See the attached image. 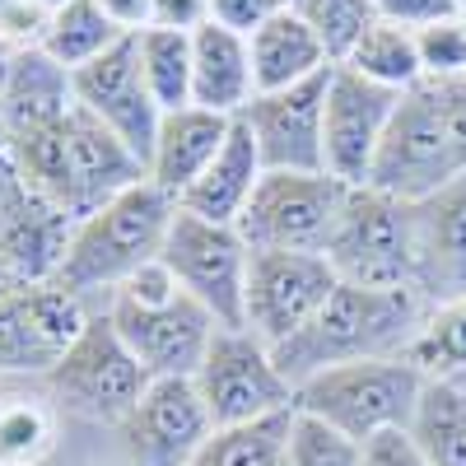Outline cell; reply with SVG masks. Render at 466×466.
Returning a JSON list of instances; mask_svg holds the SVG:
<instances>
[{
	"instance_id": "cell-1",
	"label": "cell",
	"mask_w": 466,
	"mask_h": 466,
	"mask_svg": "<svg viewBox=\"0 0 466 466\" xmlns=\"http://www.w3.org/2000/svg\"><path fill=\"white\" fill-rule=\"evenodd\" d=\"M5 140L24 187L61 206L70 219L94 215L116 191L145 177V164L80 103H70L52 122L10 131Z\"/></svg>"
},
{
	"instance_id": "cell-2",
	"label": "cell",
	"mask_w": 466,
	"mask_h": 466,
	"mask_svg": "<svg viewBox=\"0 0 466 466\" xmlns=\"http://www.w3.org/2000/svg\"><path fill=\"white\" fill-rule=\"evenodd\" d=\"M424 313H430V303L415 289H364V285L340 280L331 299L322 303V313L294 340L276 345V364L299 387L303 378L336 364L406 355Z\"/></svg>"
},
{
	"instance_id": "cell-3",
	"label": "cell",
	"mask_w": 466,
	"mask_h": 466,
	"mask_svg": "<svg viewBox=\"0 0 466 466\" xmlns=\"http://www.w3.org/2000/svg\"><path fill=\"white\" fill-rule=\"evenodd\" d=\"M173 215H177V201L164 187H154L149 177L116 191L107 206L75 219L66 261L52 285L66 294H80V299L94 289H107V294L122 289L140 266H149L164 252Z\"/></svg>"
},
{
	"instance_id": "cell-4",
	"label": "cell",
	"mask_w": 466,
	"mask_h": 466,
	"mask_svg": "<svg viewBox=\"0 0 466 466\" xmlns=\"http://www.w3.org/2000/svg\"><path fill=\"white\" fill-rule=\"evenodd\" d=\"M424 382L430 378L406 355L355 360V364H336L303 378L294 387V410L318 415L322 424H331V430H340L355 443H369L382 430H406L420 406Z\"/></svg>"
},
{
	"instance_id": "cell-5",
	"label": "cell",
	"mask_w": 466,
	"mask_h": 466,
	"mask_svg": "<svg viewBox=\"0 0 466 466\" xmlns=\"http://www.w3.org/2000/svg\"><path fill=\"white\" fill-rule=\"evenodd\" d=\"M457 177H466V149L452 131L443 89L439 80H420L415 89L401 94L392 112V127L382 136L369 187L401 201H424Z\"/></svg>"
},
{
	"instance_id": "cell-6",
	"label": "cell",
	"mask_w": 466,
	"mask_h": 466,
	"mask_svg": "<svg viewBox=\"0 0 466 466\" xmlns=\"http://www.w3.org/2000/svg\"><path fill=\"white\" fill-rule=\"evenodd\" d=\"M336 280L364 289H415V215L410 201L378 187H350L345 210L322 252Z\"/></svg>"
},
{
	"instance_id": "cell-7",
	"label": "cell",
	"mask_w": 466,
	"mask_h": 466,
	"mask_svg": "<svg viewBox=\"0 0 466 466\" xmlns=\"http://www.w3.org/2000/svg\"><path fill=\"white\" fill-rule=\"evenodd\" d=\"M52 401L75 415V420H89V424H122L136 401L145 397L149 373L140 369V360L127 350V340L116 336L107 308L89 318V327L80 331L66 355L56 360V369L43 378Z\"/></svg>"
},
{
	"instance_id": "cell-8",
	"label": "cell",
	"mask_w": 466,
	"mask_h": 466,
	"mask_svg": "<svg viewBox=\"0 0 466 466\" xmlns=\"http://www.w3.org/2000/svg\"><path fill=\"white\" fill-rule=\"evenodd\" d=\"M164 266L177 276L182 294L197 299L215 327L238 331L248 327V261L252 248L233 224H210L177 206L168 238H164Z\"/></svg>"
},
{
	"instance_id": "cell-9",
	"label": "cell",
	"mask_w": 466,
	"mask_h": 466,
	"mask_svg": "<svg viewBox=\"0 0 466 466\" xmlns=\"http://www.w3.org/2000/svg\"><path fill=\"white\" fill-rule=\"evenodd\" d=\"M191 387L210 415L215 430H233V424H252L266 415L294 410V382L280 373L276 350L248 327L238 331H215L201 369L191 373Z\"/></svg>"
},
{
	"instance_id": "cell-10",
	"label": "cell",
	"mask_w": 466,
	"mask_h": 466,
	"mask_svg": "<svg viewBox=\"0 0 466 466\" xmlns=\"http://www.w3.org/2000/svg\"><path fill=\"white\" fill-rule=\"evenodd\" d=\"M345 197L331 173H261L233 228L252 252H327Z\"/></svg>"
},
{
	"instance_id": "cell-11",
	"label": "cell",
	"mask_w": 466,
	"mask_h": 466,
	"mask_svg": "<svg viewBox=\"0 0 466 466\" xmlns=\"http://www.w3.org/2000/svg\"><path fill=\"white\" fill-rule=\"evenodd\" d=\"M336 270L322 252H252L248 261V331L270 350L294 340L322 313L336 289Z\"/></svg>"
},
{
	"instance_id": "cell-12",
	"label": "cell",
	"mask_w": 466,
	"mask_h": 466,
	"mask_svg": "<svg viewBox=\"0 0 466 466\" xmlns=\"http://www.w3.org/2000/svg\"><path fill=\"white\" fill-rule=\"evenodd\" d=\"M70 89H75V103H80L85 112H94L140 164H149V149H154V136H159L164 107L154 103V94L145 85L136 33H127L122 43L107 47L98 61L75 70Z\"/></svg>"
},
{
	"instance_id": "cell-13",
	"label": "cell",
	"mask_w": 466,
	"mask_h": 466,
	"mask_svg": "<svg viewBox=\"0 0 466 466\" xmlns=\"http://www.w3.org/2000/svg\"><path fill=\"white\" fill-rule=\"evenodd\" d=\"M401 94L382 89L350 66L331 70L327 85V116H322V145H327V173L345 187H369L373 159L382 149V136L392 127Z\"/></svg>"
},
{
	"instance_id": "cell-14",
	"label": "cell",
	"mask_w": 466,
	"mask_h": 466,
	"mask_svg": "<svg viewBox=\"0 0 466 466\" xmlns=\"http://www.w3.org/2000/svg\"><path fill=\"white\" fill-rule=\"evenodd\" d=\"M215 434L191 378H154L136 410L116 424L122 466H187Z\"/></svg>"
},
{
	"instance_id": "cell-15",
	"label": "cell",
	"mask_w": 466,
	"mask_h": 466,
	"mask_svg": "<svg viewBox=\"0 0 466 466\" xmlns=\"http://www.w3.org/2000/svg\"><path fill=\"white\" fill-rule=\"evenodd\" d=\"M94 313H85L80 294L56 285H28L0 299V373L47 378L56 360L80 340Z\"/></svg>"
},
{
	"instance_id": "cell-16",
	"label": "cell",
	"mask_w": 466,
	"mask_h": 466,
	"mask_svg": "<svg viewBox=\"0 0 466 466\" xmlns=\"http://www.w3.org/2000/svg\"><path fill=\"white\" fill-rule=\"evenodd\" d=\"M331 70L313 75V80H299L289 89H276V94H257L243 107V122L252 127L266 173H327L322 116H327Z\"/></svg>"
},
{
	"instance_id": "cell-17",
	"label": "cell",
	"mask_w": 466,
	"mask_h": 466,
	"mask_svg": "<svg viewBox=\"0 0 466 466\" xmlns=\"http://www.w3.org/2000/svg\"><path fill=\"white\" fill-rule=\"evenodd\" d=\"M107 318L116 327V336L127 340V350L140 360V369L154 378H191L201 369L210 336L219 331L215 318L197 299H173L164 308H140L131 299H116L107 303Z\"/></svg>"
},
{
	"instance_id": "cell-18",
	"label": "cell",
	"mask_w": 466,
	"mask_h": 466,
	"mask_svg": "<svg viewBox=\"0 0 466 466\" xmlns=\"http://www.w3.org/2000/svg\"><path fill=\"white\" fill-rule=\"evenodd\" d=\"M415 215V294L424 303L466 299V177L410 201Z\"/></svg>"
},
{
	"instance_id": "cell-19",
	"label": "cell",
	"mask_w": 466,
	"mask_h": 466,
	"mask_svg": "<svg viewBox=\"0 0 466 466\" xmlns=\"http://www.w3.org/2000/svg\"><path fill=\"white\" fill-rule=\"evenodd\" d=\"M70 233H75V219L61 206H52L47 197H37V191L24 187V197L0 219V257L10 261V270L19 276L24 289L52 285L61 261H66Z\"/></svg>"
},
{
	"instance_id": "cell-20",
	"label": "cell",
	"mask_w": 466,
	"mask_h": 466,
	"mask_svg": "<svg viewBox=\"0 0 466 466\" xmlns=\"http://www.w3.org/2000/svg\"><path fill=\"white\" fill-rule=\"evenodd\" d=\"M228 127H233V116H219L210 107L164 112L159 136H154V149H149V164H145V177L154 187H164L173 201H182V191L197 182L219 154Z\"/></svg>"
},
{
	"instance_id": "cell-21",
	"label": "cell",
	"mask_w": 466,
	"mask_h": 466,
	"mask_svg": "<svg viewBox=\"0 0 466 466\" xmlns=\"http://www.w3.org/2000/svg\"><path fill=\"white\" fill-rule=\"evenodd\" d=\"M257 98L248 37L224 24H201L191 33V107H210L219 116H243Z\"/></svg>"
},
{
	"instance_id": "cell-22",
	"label": "cell",
	"mask_w": 466,
	"mask_h": 466,
	"mask_svg": "<svg viewBox=\"0 0 466 466\" xmlns=\"http://www.w3.org/2000/svg\"><path fill=\"white\" fill-rule=\"evenodd\" d=\"M261 173H266V164H261V149L252 140V127L243 122V116H233V127H228L219 154L210 159V168L182 191L177 206L191 210V215H201V219H210V224H238V215L252 201Z\"/></svg>"
},
{
	"instance_id": "cell-23",
	"label": "cell",
	"mask_w": 466,
	"mask_h": 466,
	"mask_svg": "<svg viewBox=\"0 0 466 466\" xmlns=\"http://www.w3.org/2000/svg\"><path fill=\"white\" fill-rule=\"evenodd\" d=\"M248 52H252V80H257V94H276V89H289L299 80H313V75L331 70L336 61L327 56L322 37L313 33L294 5L280 10L276 19H266L257 33H248Z\"/></svg>"
},
{
	"instance_id": "cell-24",
	"label": "cell",
	"mask_w": 466,
	"mask_h": 466,
	"mask_svg": "<svg viewBox=\"0 0 466 466\" xmlns=\"http://www.w3.org/2000/svg\"><path fill=\"white\" fill-rule=\"evenodd\" d=\"M75 103L70 70L56 66L43 47L10 52V61L0 66V112H5V136L52 122Z\"/></svg>"
},
{
	"instance_id": "cell-25",
	"label": "cell",
	"mask_w": 466,
	"mask_h": 466,
	"mask_svg": "<svg viewBox=\"0 0 466 466\" xmlns=\"http://www.w3.org/2000/svg\"><path fill=\"white\" fill-rule=\"evenodd\" d=\"M406 430L430 466H466V387L430 378Z\"/></svg>"
},
{
	"instance_id": "cell-26",
	"label": "cell",
	"mask_w": 466,
	"mask_h": 466,
	"mask_svg": "<svg viewBox=\"0 0 466 466\" xmlns=\"http://www.w3.org/2000/svg\"><path fill=\"white\" fill-rule=\"evenodd\" d=\"M340 66H350L355 75H364V80L392 89V94H406L424 80V61H420V37L410 28H397V24H373L355 52H350Z\"/></svg>"
},
{
	"instance_id": "cell-27",
	"label": "cell",
	"mask_w": 466,
	"mask_h": 466,
	"mask_svg": "<svg viewBox=\"0 0 466 466\" xmlns=\"http://www.w3.org/2000/svg\"><path fill=\"white\" fill-rule=\"evenodd\" d=\"M122 37H127V33L103 15L98 0H70V5H61V10L52 15V24H47V33H43V52L75 75L80 66L98 61L107 47H116Z\"/></svg>"
},
{
	"instance_id": "cell-28",
	"label": "cell",
	"mask_w": 466,
	"mask_h": 466,
	"mask_svg": "<svg viewBox=\"0 0 466 466\" xmlns=\"http://www.w3.org/2000/svg\"><path fill=\"white\" fill-rule=\"evenodd\" d=\"M406 360L434 382H457L466 387V299L457 303H434L424 313Z\"/></svg>"
},
{
	"instance_id": "cell-29",
	"label": "cell",
	"mask_w": 466,
	"mask_h": 466,
	"mask_svg": "<svg viewBox=\"0 0 466 466\" xmlns=\"http://www.w3.org/2000/svg\"><path fill=\"white\" fill-rule=\"evenodd\" d=\"M289 420H294V410H280V415H266L252 424L215 430L187 466H285Z\"/></svg>"
},
{
	"instance_id": "cell-30",
	"label": "cell",
	"mask_w": 466,
	"mask_h": 466,
	"mask_svg": "<svg viewBox=\"0 0 466 466\" xmlns=\"http://www.w3.org/2000/svg\"><path fill=\"white\" fill-rule=\"evenodd\" d=\"M140 47V70L145 85L164 112L191 107V33L177 28H140L136 33Z\"/></svg>"
},
{
	"instance_id": "cell-31",
	"label": "cell",
	"mask_w": 466,
	"mask_h": 466,
	"mask_svg": "<svg viewBox=\"0 0 466 466\" xmlns=\"http://www.w3.org/2000/svg\"><path fill=\"white\" fill-rule=\"evenodd\" d=\"M56 448V410L37 397L0 401V466H43Z\"/></svg>"
},
{
	"instance_id": "cell-32",
	"label": "cell",
	"mask_w": 466,
	"mask_h": 466,
	"mask_svg": "<svg viewBox=\"0 0 466 466\" xmlns=\"http://www.w3.org/2000/svg\"><path fill=\"white\" fill-rule=\"evenodd\" d=\"M294 10L313 24V33L322 37V47L336 66L355 52V43L378 24L373 0H294Z\"/></svg>"
},
{
	"instance_id": "cell-33",
	"label": "cell",
	"mask_w": 466,
	"mask_h": 466,
	"mask_svg": "<svg viewBox=\"0 0 466 466\" xmlns=\"http://www.w3.org/2000/svg\"><path fill=\"white\" fill-rule=\"evenodd\" d=\"M360 461H364V443L345 439L318 415L294 410L289 439H285V466H360Z\"/></svg>"
},
{
	"instance_id": "cell-34",
	"label": "cell",
	"mask_w": 466,
	"mask_h": 466,
	"mask_svg": "<svg viewBox=\"0 0 466 466\" xmlns=\"http://www.w3.org/2000/svg\"><path fill=\"white\" fill-rule=\"evenodd\" d=\"M415 37H420L424 80H457V75H466V19L434 24Z\"/></svg>"
},
{
	"instance_id": "cell-35",
	"label": "cell",
	"mask_w": 466,
	"mask_h": 466,
	"mask_svg": "<svg viewBox=\"0 0 466 466\" xmlns=\"http://www.w3.org/2000/svg\"><path fill=\"white\" fill-rule=\"evenodd\" d=\"M373 15L382 24H397V28H410V33L466 19V10L457 5V0H373Z\"/></svg>"
},
{
	"instance_id": "cell-36",
	"label": "cell",
	"mask_w": 466,
	"mask_h": 466,
	"mask_svg": "<svg viewBox=\"0 0 466 466\" xmlns=\"http://www.w3.org/2000/svg\"><path fill=\"white\" fill-rule=\"evenodd\" d=\"M116 299H131V303H140V308H164V303H173V299H182V285H177V276L164 266V257H154L149 266H140L136 276L122 285V289H112Z\"/></svg>"
},
{
	"instance_id": "cell-37",
	"label": "cell",
	"mask_w": 466,
	"mask_h": 466,
	"mask_svg": "<svg viewBox=\"0 0 466 466\" xmlns=\"http://www.w3.org/2000/svg\"><path fill=\"white\" fill-rule=\"evenodd\" d=\"M289 5L294 0H210V19L248 37V33H257L266 19H276Z\"/></svg>"
},
{
	"instance_id": "cell-38",
	"label": "cell",
	"mask_w": 466,
	"mask_h": 466,
	"mask_svg": "<svg viewBox=\"0 0 466 466\" xmlns=\"http://www.w3.org/2000/svg\"><path fill=\"white\" fill-rule=\"evenodd\" d=\"M360 466H430V457L420 452L410 430H382V434H373L364 443V461Z\"/></svg>"
},
{
	"instance_id": "cell-39",
	"label": "cell",
	"mask_w": 466,
	"mask_h": 466,
	"mask_svg": "<svg viewBox=\"0 0 466 466\" xmlns=\"http://www.w3.org/2000/svg\"><path fill=\"white\" fill-rule=\"evenodd\" d=\"M201 24H210V0H149V28L197 33Z\"/></svg>"
},
{
	"instance_id": "cell-40",
	"label": "cell",
	"mask_w": 466,
	"mask_h": 466,
	"mask_svg": "<svg viewBox=\"0 0 466 466\" xmlns=\"http://www.w3.org/2000/svg\"><path fill=\"white\" fill-rule=\"evenodd\" d=\"M103 15L122 28V33H140L149 28V0H98Z\"/></svg>"
},
{
	"instance_id": "cell-41",
	"label": "cell",
	"mask_w": 466,
	"mask_h": 466,
	"mask_svg": "<svg viewBox=\"0 0 466 466\" xmlns=\"http://www.w3.org/2000/svg\"><path fill=\"white\" fill-rule=\"evenodd\" d=\"M24 197V177L15 168V154H10V140L0 136V219H5V210Z\"/></svg>"
},
{
	"instance_id": "cell-42",
	"label": "cell",
	"mask_w": 466,
	"mask_h": 466,
	"mask_svg": "<svg viewBox=\"0 0 466 466\" xmlns=\"http://www.w3.org/2000/svg\"><path fill=\"white\" fill-rule=\"evenodd\" d=\"M19 289H24V285H19V276L10 270V261L0 257V299H10V294H19Z\"/></svg>"
},
{
	"instance_id": "cell-43",
	"label": "cell",
	"mask_w": 466,
	"mask_h": 466,
	"mask_svg": "<svg viewBox=\"0 0 466 466\" xmlns=\"http://www.w3.org/2000/svg\"><path fill=\"white\" fill-rule=\"evenodd\" d=\"M37 5H43V10H52V15H56L61 5H70V0H37Z\"/></svg>"
},
{
	"instance_id": "cell-44",
	"label": "cell",
	"mask_w": 466,
	"mask_h": 466,
	"mask_svg": "<svg viewBox=\"0 0 466 466\" xmlns=\"http://www.w3.org/2000/svg\"><path fill=\"white\" fill-rule=\"evenodd\" d=\"M10 61V47H5V37H0V66H5Z\"/></svg>"
},
{
	"instance_id": "cell-45",
	"label": "cell",
	"mask_w": 466,
	"mask_h": 466,
	"mask_svg": "<svg viewBox=\"0 0 466 466\" xmlns=\"http://www.w3.org/2000/svg\"><path fill=\"white\" fill-rule=\"evenodd\" d=\"M10 5H15V0H0V15H5V10H10Z\"/></svg>"
},
{
	"instance_id": "cell-46",
	"label": "cell",
	"mask_w": 466,
	"mask_h": 466,
	"mask_svg": "<svg viewBox=\"0 0 466 466\" xmlns=\"http://www.w3.org/2000/svg\"><path fill=\"white\" fill-rule=\"evenodd\" d=\"M89 466H122V461H89Z\"/></svg>"
},
{
	"instance_id": "cell-47",
	"label": "cell",
	"mask_w": 466,
	"mask_h": 466,
	"mask_svg": "<svg viewBox=\"0 0 466 466\" xmlns=\"http://www.w3.org/2000/svg\"><path fill=\"white\" fill-rule=\"evenodd\" d=\"M0 136H5V112H0Z\"/></svg>"
},
{
	"instance_id": "cell-48",
	"label": "cell",
	"mask_w": 466,
	"mask_h": 466,
	"mask_svg": "<svg viewBox=\"0 0 466 466\" xmlns=\"http://www.w3.org/2000/svg\"><path fill=\"white\" fill-rule=\"evenodd\" d=\"M457 5H461V10H466V0H457Z\"/></svg>"
}]
</instances>
